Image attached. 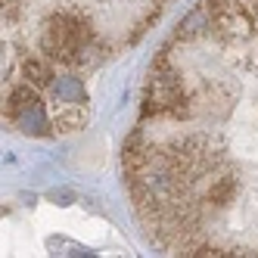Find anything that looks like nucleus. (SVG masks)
<instances>
[{
  "label": "nucleus",
  "instance_id": "f257e3e1",
  "mask_svg": "<svg viewBox=\"0 0 258 258\" xmlns=\"http://www.w3.org/2000/svg\"><path fill=\"white\" fill-rule=\"evenodd\" d=\"M168 255H258V0H199L162 41L121 150Z\"/></svg>",
  "mask_w": 258,
  "mask_h": 258
},
{
  "label": "nucleus",
  "instance_id": "f03ea898",
  "mask_svg": "<svg viewBox=\"0 0 258 258\" xmlns=\"http://www.w3.org/2000/svg\"><path fill=\"white\" fill-rule=\"evenodd\" d=\"M171 0H4V124L66 137L90 118V81L140 44Z\"/></svg>",
  "mask_w": 258,
  "mask_h": 258
}]
</instances>
